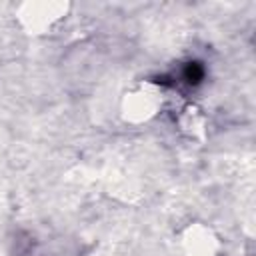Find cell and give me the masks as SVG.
Masks as SVG:
<instances>
[{"label":"cell","instance_id":"obj_1","mask_svg":"<svg viewBox=\"0 0 256 256\" xmlns=\"http://www.w3.org/2000/svg\"><path fill=\"white\" fill-rule=\"evenodd\" d=\"M216 240L210 230L198 228L194 238H188V256H214Z\"/></svg>","mask_w":256,"mask_h":256}]
</instances>
